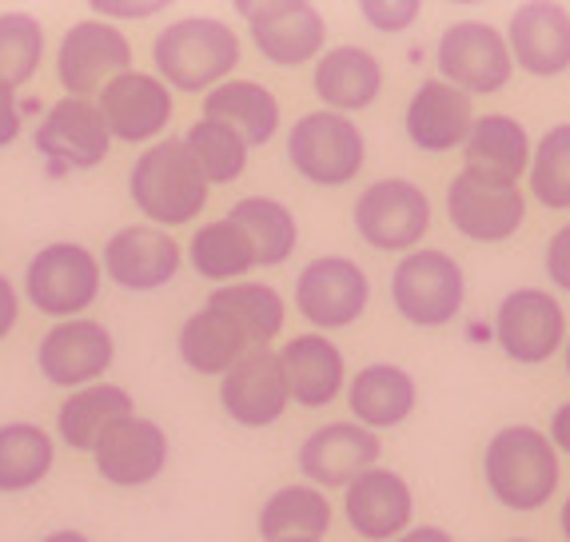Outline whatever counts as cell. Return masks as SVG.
<instances>
[{"instance_id":"cell-1","label":"cell","mask_w":570,"mask_h":542,"mask_svg":"<svg viewBox=\"0 0 570 542\" xmlns=\"http://www.w3.org/2000/svg\"><path fill=\"white\" fill-rule=\"evenodd\" d=\"M208 180L180 136L148 144L128 168V196L140 216L160 231L188 228L208 208Z\"/></svg>"},{"instance_id":"cell-2","label":"cell","mask_w":570,"mask_h":542,"mask_svg":"<svg viewBox=\"0 0 570 542\" xmlns=\"http://www.w3.org/2000/svg\"><path fill=\"white\" fill-rule=\"evenodd\" d=\"M239 60H244L239 32L219 17H180L156 32L153 40L156 77L171 92L208 96L212 88L236 72Z\"/></svg>"},{"instance_id":"cell-3","label":"cell","mask_w":570,"mask_h":542,"mask_svg":"<svg viewBox=\"0 0 570 542\" xmlns=\"http://www.w3.org/2000/svg\"><path fill=\"white\" fill-rule=\"evenodd\" d=\"M483 479L487 491L507 511H539L559 491V451L551 447L547 431L531 427V423H511V427L494 431L491 443H487Z\"/></svg>"},{"instance_id":"cell-4","label":"cell","mask_w":570,"mask_h":542,"mask_svg":"<svg viewBox=\"0 0 570 542\" xmlns=\"http://www.w3.org/2000/svg\"><path fill=\"white\" fill-rule=\"evenodd\" d=\"M105 272L92 248L77 239H52L24 264V299L48 319H80L100 299Z\"/></svg>"},{"instance_id":"cell-5","label":"cell","mask_w":570,"mask_h":542,"mask_svg":"<svg viewBox=\"0 0 570 542\" xmlns=\"http://www.w3.org/2000/svg\"><path fill=\"white\" fill-rule=\"evenodd\" d=\"M287 164L315 188H343L367 164V140L352 116L307 112L287 132Z\"/></svg>"},{"instance_id":"cell-6","label":"cell","mask_w":570,"mask_h":542,"mask_svg":"<svg viewBox=\"0 0 570 542\" xmlns=\"http://www.w3.org/2000/svg\"><path fill=\"white\" fill-rule=\"evenodd\" d=\"M466 299V276L455 256L419 248L391 272V304L415 327H448Z\"/></svg>"},{"instance_id":"cell-7","label":"cell","mask_w":570,"mask_h":542,"mask_svg":"<svg viewBox=\"0 0 570 542\" xmlns=\"http://www.w3.org/2000/svg\"><path fill=\"white\" fill-rule=\"evenodd\" d=\"M352 224L375 252H411L431 228V200L419 184L387 176L360 191Z\"/></svg>"},{"instance_id":"cell-8","label":"cell","mask_w":570,"mask_h":542,"mask_svg":"<svg viewBox=\"0 0 570 542\" xmlns=\"http://www.w3.org/2000/svg\"><path fill=\"white\" fill-rule=\"evenodd\" d=\"M435 65L439 77L466 96L499 92L514 72L507 37L487 20H455V24H448L443 37H439Z\"/></svg>"},{"instance_id":"cell-9","label":"cell","mask_w":570,"mask_h":542,"mask_svg":"<svg viewBox=\"0 0 570 542\" xmlns=\"http://www.w3.org/2000/svg\"><path fill=\"white\" fill-rule=\"evenodd\" d=\"M96 112L105 120L108 136L120 144H156L168 132L171 116H176V96L156 72L128 68L116 80H108L96 92Z\"/></svg>"},{"instance_id":"cell-10","label":"cell","mask_w":570,"mask_h":542,"mask_svg":"<svg viewBox=\"0 0 570 542\" xmlns=\"http://www.w3.org/2000/svg\"><path fill=\"white\" fill-rule=\"evenodd\" d=\"M371 304V279L355 259L320 256L295 276V312L320 332H340L363 319Z\"/></svg>"},{"instance_id":"cell-11","label":"cell","mask_w":570,"mask_h":542,"mask_svg":"<svg viewBox=\"0 0 570 542\" xmlns=\"http://www.w3.org/2000/svg\"><path fill=\"white\" fill-rule=\"evenodd\" d=\"M132 68V40L108 20H77L57 45V80L65 96L92 100L108 80Z\"/></svg>"},{"instance_id":"cell-12","label":"cell","mask_w":570,"mask_h":542,"mask_svg":"<svg viewBox=\"0 0 570 542\" xmlns=\"http://www.w3.org/2000/svg\"><path fill=\"white\" fill-rule=\"evenodd\" d=\"M448 219L459 236L475 244H503L523 228L527 200L519 184L491 180V176L463 168L448 184Z\"/></svg>"},{"instance_id":"cell-13","label":"cell","mask_w":570,"mask_h":542,"mask_svg":"<svg viewBox=\"0 0 570 542\" xmlns=\"http://www.w3.org/2000/svg\"><path fill=\"white\" fill-rule=\"evenodd\" d=\"M247 17V37L264 60L279 68H299L320 60L327 48V20L307 0H267V4H239Z\"/></svg>"},{"instance_id":"cell-14","label":"cell","mask_w":570,"mask_h":542,"mask_svg":"<svg viewBox=\"0 0 570 542\" xmlns=\"http://www.w3.org/2000/svg\"><path fill=\"white\" fill-rule=\"evenodd\" d=\"M96 259H100V272L120 292L148 295L180 276L184 248L168 231L153 228V224H128V228H116L105 239V252Z\"/></svg>"},{"instance_id":"cell-15","label":"cell","mask_w":570,"mask_h":542,"mask_svg":"<svg viewBox=\"0 0 570 542\" xmlns=\"http://www.w3.org/2000/svg\"><path fill=\"white\" fill-rule=\"evenodd\" d=\"M116 359V339L100 319H60L37 343V367L52 387L80 391L100 383Z\"/></svg>"},{"instance_id":"cell-16","label":"cell","mask_w":570,"mask_h":542,"mask_svg":"<svg viewBox=\"0 0 570 542\" xmlns=\"http://www.w3.org/2000/svg\"><path fill=\"white\" fill-rule=\"evenodd\" d=\"M494 339H499L507 359L539 367L567 339L562 304L542 287H519V292L503 295V304L494 312Z\"/></svg>"},{"instance_id":"cell-17","label":"cell","mask_w":570,"mask_h":542,"mask_svg":"<svg viewBox=\"0 0 570 542\" xmlns=\"http://www.w3.org/2000/svg\"><path fill=\"white\" fill-rule=\"evenodd\" d=\"M168 455H171L168 431L156 418L124 415L116 418L112 427L100 435V443L92 447V466L108 486L136 491V486H148L164 475Z\"/></svg>"},{"instance_id":"cell-18","label":"cell","mask_w":570,"mask_h":542,"mask_svg":"<svg viewBox=\"0 0 570 542\" xmlns=\"http://www.w3.org/2000/svg\"><path fill=\"white\" fill-rule=\"evenodd\" d=\"M32 144H37L40 160L52 164V171H88L105 164L112 152V136H108L96 105L77 100V96H60L57 105L40 116Z\"/></svg>"},{"instance_id":"cell-19","label":"cell","mask_w":570,"mask_h":542,"mask_svg":"<svg viewBox=\"0 0 570 542\" xmlns=\"http://www.w3.org/2000/svg\"><path fill=\"white\" fill-rule=\"evenodd\" d=\"M380 455H383V443L375 431L340 418V423L315 427L299 443L295 463H299L307 483L320 486V491H332V486H347L363 471H371V466L380 463Z\"/></svg>"},{"instance_id":"cell-20","label":"cell","mask_w":570,"mask_h":542,"mask_svg":"<svg viewBox=\"0 0 570 542\" xmlns=\"http://www.w3.org/2000/svg\"><path fill=\"white\" fill-rule=\"evenodd\" d=\"M287 403H292V395H287L279 355L272 347L244 355L228 375H219V407L239 427H272L284 418Z\"/></svg>"},{"instance_id":"cell-21","label":"cell","mask_w":570,"mask_h":542,"mask_svg":"<svg viewBox=\"0 0 570 542\" xmlns=\"http://www.w3.org/2000/svg\"><path fill=\"white\" fill-rule=\"evenodd\" d=\"M343 514L360 539L367 542H395L415 519V495L407 479L387 466H371L360 479L343 486Z\"/></svg>"},{"instance_id":"cell-22","label":"cell","mask_w":570,"mask_h":542,"mask_svg":"<svg viewBox=\"0 0 570 542\" xmlns=\"http://www.w3.org/2000/svg\"><path fill=\"white\" fill-rule=\"evenodd\" d=\"M511 60L531 77H559L570 68V12L554 0H531L507 24Z\"/></svg>"},{"instance_id":"cell-23","label":"cell","mask_w":570,"mask_h":542,"mask_svg":"<svg viewBox=\"0 0 570 542\" xmlns=\"http://www.w3.org/2000/svg\"><path fill=\"white\" fill-rule=\"evenodd\" d=\"M276 355L279 367H284L287 395L299 407L315 411L340 400L343 383H347V363H343L340 343L332 335H292Z\"/></svg>"},{"instance_id":"cell-24","label":"cell","mask_w":570,"mask_h":542,"mask_svg":"<svg viewBox=\"0 0 570 542\" xmlns=\"http://www.w3.org/2000/svg\"><path fill=\"white\" fill-rule=\"evenodd\" d=\"M403 125L419 152H451V148H463L466 132L475 125V105L448 80H423L403 112Z\"/></svg>"},{"instance_id":"cell-25","label":"cell","mask_w":570,"mask_h":542,"mask_svg":"<svg viewBox=\"0 0 570 542\" xmlns=\"http://www.w3.org/2000/svg\"><path fill=\"white\" fill-rule=\"evenodd\" d=\"M312 88L315 96L324 100L327 112H360L371 108L383 92V65L375 52L360 45H340V48H324L320 60H315L312 72Z\"/></svg>"},{"instance_id":"cell-26","label":"cell","mask_w":570,"mask_h":542,"mask_svg":"<svg viewBox=\"0 0 570 542\" xmlns=\"http://www.w3.org/2000/svg\"><path fill=\"white\" fill-rule=\"evenodd\" d=\"M415 403H419L415 375L395 367V363L360 367V375L347 383V407H352L355 423L367 431H387L407 423Z\"/></svg>"},{"instance_id":"cell-27","label":"cell","mask_w":570,"mask_h":542,"mask_svg":"<svg viewBox=\"0 0 570 542\" xmlns=\"http://www.w3.org/2000/svg\"><path fill=\"white\" fill-rule=\"evenodd\" d=\"M176 352H180V363L188 372L216 375L219 380V375H228L244 355H252V343L244 339V332H239L216 304L204 299L200 312H191L180 324Z\"/></svg>"},{"instance_id":"cell-28","label":"cell","mask_w":570,"mask_h":542,"mask_svg":"<svg viewBox=\"0 0 570 542\" xmlns=\"http://www.w3.org/2000/svg\"><path fill=\"white\" fill-rule=\"evenodd\" d=\"M204 116L228 125L247 144V152L272 144L279 132V100L259 80H224V85H216L204 96Z\"/></svg>"},{"instance_id":"cell-29","label":"cell","mask_w":570,"mask_h":542,"mask_svg":"<svg viewBox=\"0 0 570 542\" xmlns=\"http://www.w3.org/2000/svg\"><path fill=\"white\" fill-rule=\"evenodd\" d=\"M136 415L132 395L120 383H88L80 391H68V400L57 411V438L68 451H80V455H92V447L100 443L116 418Z\"/></svg>"},{"instance_id":"cell-30","label":"cell","mask_w":570,"mask_h":542,"mask_svg":"<svg viewBox=\"0 0 570 542\" xmlns=\"http://www.w3.org/2000/svg\"><path fill=\"white\" fill-rule=\"evenodd\" d=\"M463 160L479 176L514 184L519 176H527V164H531V136L514 116H475L463 140Z\"/></svg>"},{"instance_id":"cell-31","label":"cell","mask_w":570,"mask_h":542,"mask_svg":"<svg viewBox=\"0 0 570 542\" xmlns=\"http://www.w3.org/2000/svg\"><path fill=\"white\" fill-rule=\"evenodd\" d=\"M57 466V438L40 423H0V495L37 491Z\"/></svg>"},{"instance_id":"cell-32","label":"cell","mask_w":570,"mask_h":542,"mask_svg":"<svg viewBox=\"0 0 570 542\" xmlns=\"http://www.w3.org/2000/svg\"><path fill=\"white\" fill-rule=\"evenodd\" d=\"M208 304H216L244 332V339L252 343V352H264V347L276 343V335H284L287 304L272 284H256V279L224 284L208 295Z\"/></svg>"},{"instance_id":"cell-33","label":"cell","mask_w":570,"mask_h":542,"mask_svg":"<svg viewBox=\"0 0 570 542\" xmlns=\"http://www.w3.org/2000/svg\"><path fill=\"white\" fill-rule=\"evenodd\" d=\"M332 503L320 486L312 483H292L279 486L276 495H267L259 506V539L279 542V539H320L332 531Z\"/></svg>"},{"instance_id":"cell-34","label":"cell","mask_w":570,"mask_h":542,"mask_svg":"<svg viewBox=\"0 0 570 542\" xmlns=\"http://www.w3.org/2000/svg\"><path fill=\"white\" fill-rule=\"evenodd\" d=\"M228 219L247 236V244L256 252V267L287 264L295 244H299L295 211L284 200H272V196H244L228 208Z\"/></svg>"},{"instance_id":"cell-35","label":"cell","mask_w":570,"mask_h":542,"mask_svg":"<svg viewBox=\"0 0 570 542\" xmlns=\"http://www.w3.org/2000/svg\"><path fill=\"white\" fill-rule=\"evenodd\" d=\"M188 264L200 279H212V284L224 287V284H239L256 267V252H252L244 231L224 216L191 231Z\"/></svg>"},{"instance_id":"cell-36","label":"cell","mask_w":570,"mask_h":542,"mask_svg":"<svg viewBox=\"0 0 570 542\" xmlns=\"http://www.w3.org/2000/svg\"><path fill=\"white\" fill-rule=\"evenodd\" d=\"M45 24L40 17L24 9H4L0 12V88H20L29 85L32 77L40 72L45 65Z\"/></svg>"},{"instance_id":"cell-37","label":"cell","mask_w":570,"mask_h":542,"mask_svg":"<svg viewBox=\"0 0 570 542\" xmlns=\"http://www.w3.org/2000/svg\"><path fill=\"white\" fill-rule=\"evenodd\" d=\"M180 140H184V148L191 152V160L200 164L208 188L236 184L239 176L247 171V144L239 140L228 125L212 120V116H196Z\"/></svg>"},{"instance_id":"cell-38","label":"cell","mask_w":570,"mask_h":542,"mask_svg":"<svg viewBox=\"0 0 570 542\" xmlns=\"http://www.w3.org/2000/svg\"><path fill=\"white\" fill-rule=\"evenodd\" d=\"M531 196L551 211H570V120L547 128L531 148Z\"/></svg>"},{"instance_id":"cell-39","label":"cell","mask_w":570,"mask_h":542,"mask_svg":"<svg viewBox=\"0 0 570 542\" xmlns=\"http://www.w3.org/2000/svg\"><path fill=\"white\" fill-rule=\"evenodd\" d=\"M360 12H363V20H367L371 29L403 32L419 20L423 4H419V0H360Z\"/></svg>"},{"instance_id":"cell-40","label":"cell","mask_w":570,"mask_h":542,"mask_svg":"<svg viewBox=\"0 0 570 542\" xmlns=\"http://www.w3.org/2000/svg\"><path fill=\"white\" fill-rule=\"evenodd\" d=\"M547 276H551L554 287L570 292V224L559 228L547 244Z\"/></svg>"},{"instance_id":"cell-41","label":"cell","mask_w":570,"mask_h":542,"mask_svg":"<svg viewBox=\"0 0 570 542\" xmlns=\"http://www.w3.org/2000/svg\"><path fill=\"white\" fill-rule=\"evenodd\" d=\"M20 128H24V105L12 88H0V152L12 148L20 140Z\"/></svg>"},{"instance_id":"cell-42","label":"cell","mask_w":570,"mask_h":542,"mask_svg":"<svg viewBox=\"0 0 570 542\" xmlns=\"http://www.w3.org/2000/svg\"><path fill=\"white\" fill-rule=\"evenodd\" d=\"M168 9V0H153V4H116V0H96L92 12L100 17H124V20H144V17H156V12Z\"/></svg>"},{"instance_id":"cell-43","label":"cell","mask_w":570,"mask_h":542,"mask_svg":"<svg viewBox=\"0 0 570 542\" xmlns=\"http://www.w3.org/2000/svg\"><path fill=\"white\" fill-rule=\"evenodd\" d=\"M17 319H20V292H17V284L0 272V339L17 327Z\"/></svg>"},{"instance_id":"cell-44","label":"cell","mask_w":570,"mask_h":542,"mask_svg":"<svg viewBox=\"0 0 570 542\" xmlns=\"http://www.w3.org/2000/svg\"><path fill=\"white\" fill-rule=\"evenodd\" d=\"M551 447L554 451H567L570 455V400L562 403V407H554V415H551Z\"/></svg>"},{"instance_id":"cell-45","label":"cell","mask_w":570,"mask_h":542,"mask_svg":"<svg viewBox=\"0 0 570 542\" xmlns=\"http://www.w3.org/2000/svg\"><path fill=\"white\" fill-rule=\"evenodd\" d=\"M395 542H455V534H448L443 526H407Z\"/></svg>"},{"instance_id":"cell-46","label":"cell","mask_w":570,"mask_h":542,"mask_svg":"<svg viewBox=\"0 0 570 542\" xmlns=\"http://www.w3.org/2000/svg\"><path fill=\"white\" fill-rule=\"evenodd\" d=\"M40 542H92L85 531H77V526H60V531H48Z\"/></svg>"},{"instance_id":"cell-47","label":"cell","mask_w":570,"mask_h":542,"mask_svg":"<svg viewBox=\"0 0 570 542\" xmlns=\"http://www.w3.org/2000/svg\"><path fill=\"white\" fill-rule=\"evenodd\" d=\"M559 526H562V539L570 542V495H567V503H562V511H559Z\"/></svg>"},{"instance_id":"cell-48","label":"cell","mask_w":570,"mask_h":542,"mask_svg":"<svg viewBox=\"0 0 570 542\" xmlns=\"http://www.w3.org/2000/svg\"><path fill=\"white\" fill-rule=\"evenodd\" d=\"M279 542H320V539H279Z\"/></svg>"},{"instance_id":"cell-49","label":"cell","mask_w":570,"mask_h":542,"mask_svg":"<svg viewBox=\"0 0 570 542\" xmlns=\"http://www.w3.org/2000/svg\"><path fill=\"white\" fill-rule=\"evenodd\" d=\"M567 375H570V339H567Z\"/></svg>"},{"instance_id":"cell-50","label":"cell","mask_w":570,"mask_h":542,"mask_svg":"<svg viewBox=\"0 0 570 542\" xmlns=\"http://www.w3.org/2000/svg\"><path fill=\"white\" fill-rule=\"evenodd\" d=\"M511 542H531V539H511Z\"/></svg>"}]
</instances>
